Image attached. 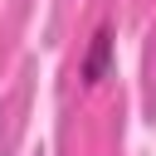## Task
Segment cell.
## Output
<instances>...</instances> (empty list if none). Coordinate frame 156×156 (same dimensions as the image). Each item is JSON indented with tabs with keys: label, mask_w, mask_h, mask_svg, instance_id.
Wrapping results in <instances>:
<instances>
[{
	"label": "cell",
	"mask_w": 156,
	"mask_h": 156,
	"mask_svg": "<svg viewBox=\"0 0 156 156\" xmlns=\"http://www.w3.org/2000/svg\"><path fill=\"white\" fill-rule=\"evenodd\" d=\"M112 54H117V34H112V24H98L83 49V63H78L83 88H98L102 78H112Z\"/></svg>",
	"instance_id": "obj_1"
}]
</instances>
